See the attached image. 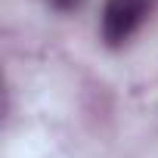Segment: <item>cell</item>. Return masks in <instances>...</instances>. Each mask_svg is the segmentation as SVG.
I'll return each mask as SVG.
<instances>
[{
    "mask_svg": "<svg viewBox=\"0 0 158 158\" xmlns=\"http://www.w3.org/2000/svg\"><path fill=\"white\" fill-rule=\"evenodd\" d=\"M152 13V0H106L102 16H99V34L106 47H124L136 28L149 19Z\"/></svg>",
    "mask_w": 158,
    "mask_h": 158,
    "instance_id": "cell-1",
    "label": "cell"
},
{
    "mask_svg": "<svg viewBox=\"0 0 158 158\" xmlns=\"http://www.w3.org/2000/svg\"><path fill=\"white\" fill-rule=\"evenodd\" d=\"M47 3L53 6V10H59V13H71V10H77L84 3V0H47Z\"/></svg>",
    "mask_w": 158,
    "mask_h": 158,
    "instance_id": "cell-2",
    "label": "cell"
}]
</instances>
